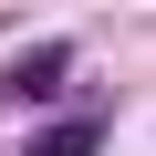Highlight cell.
Listing matches in <instances>:
<instances>
[{
  "mask_svg": "<svg viewBox=\"0 0 156 156\" xmlns=\"http://www.w3.org/2000/svg\"><path fill=\"white\" fill-rule=\"evenodd\" d=\"M104 146V125H83V115H73V125H42L31 135V156H94Z\"/></svg>",
  "mask_w": 156,
  "mask_h": 156,
  "instance_id": "6da1fadb",
  "label": "cell"
},
{
  "mask_svg": "<svg viewBox=\"0 0 156 156\" xmlns=\"http://www.w3.org/2000/svg\"><path fill=\"white\" fill-rule=\"evenodd\" d=\"M52 83H62V42H52V52H21V62H11V94H52Z\"/></svg>",
  "mask_w": 156,
  "mask_h": 156,
  "instance_id": "7a4b0ae2",
  "label": "cell"
}]
</instances>
